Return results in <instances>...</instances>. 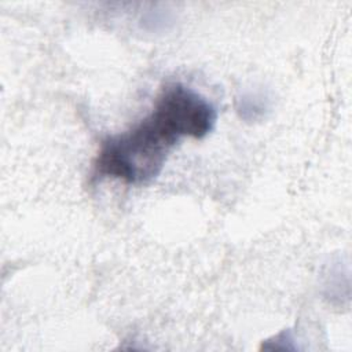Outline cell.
<instances>
[{"instance_id":"cell-2","label":"cell","mask_w":352,"mask_h":352,"mask_svg":"<svg viewBox=\"0 0 352 352\" xmlns=\"http://www.w3.org/2000/svg\"><path fill=\"white\" fill-rule=\"evenodd\" d=\"M267 110L265 100H261L257 95H243L242 99H239L238 111L242 118L245 120H256L258 116H263Z\"/></svg>"},{"instance_id":"cell-1","label":"cell","mask_w":352,"mask_h":352,"mask_svg":"<svg viewBox=\"0 0 352 352\" xmlns=\"http://www.w3.org/2000/svg\"><path fill=\"white\" fill-rule=\"evenodd\" d=\"M216 120L214 106L199 92L180 82L168 84L150 114L102 142L94 161V177L146 184L161 173L182 138H205Z\"/></svg>"}]
</instances>
